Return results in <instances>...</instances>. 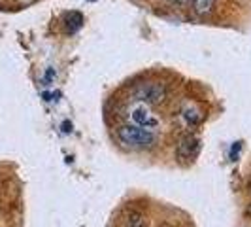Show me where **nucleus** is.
<instances>
[{"label": "nucleus", "instance_id": "nucleus-4", "mask_svg": "<svg viewBox=\"0 0 251 227\" xmlns=\"http://www.w3.org/2000/svg\"><path fill=\"white\" fill-rule=\"evenodd\" d=\"M132 119H134L140 127H144V129H153V127L159 125V119L146 112V108H136L134 114H132Z\"/></svg>", "mask_w": 251, "mask_h": 227}, {"label": "nucleus", "instance_id": "nucleus-8", "mask_svg": "<svg viewBox=\"0 0 251 227\" xmlns=\"http://www.w3.org/2000/svg\"><path fill=\"white\" fill-rule=\"evenodd\" d=\"M250 212H251V206H250Z\"/></svg>", "mask_w": 251, "mask_h": 227}, {"label": "nucleus", "instance_id": "nucleus-7", "mask_svg": "<svg viewBox=\"0 0 251 227\" xmlns=\"http://www.w3.org/2000/svg\"><path fill=\"white\" fill-rule=\"evenodd\" d=\"M212 6H214V0H193V10L199 15H206L212 10Z\"/></svg>", "mask_w": 251, "mask_h": 227}, {"label": "nucleus", "instance_id": "nucleus-9", "mask_svg": "<svg viewBox=\"0 0 251 227\" xmlns=\"http://www.w3.org/2000/svg\"><path fill=\"white\" fill-rule=\"evenodd\" d=\"M91 2H93V0H91Z\"/></svg>", "mask_w": 251, "mask_h": 227}, {"label": "nucleus", "instance_id": "nucleus-2", "mask_svg": "<svg viewBox=\"0 0 251 227\" xmlns=\"http://www.w3.org/2000/svg\"><path fill=\"white\" fill-rule=\"evenodd\" d=\"M136 101H142L146 104H161L166 99V87L163 84H144L134 93Z\"/></svg>", "mask_w": 251, "mask_h": 227}, {"label": "nucleus", "instance_id": "nucleus-3", "mask_svg": "<svg viewBox=\"0 0 251 227\" xmlns=\"http://www.w3.org/2000/svg\"><path fill=\"white\" fill-rule=\"evenodd\" d=\"M199 150V139L193 137V135H187L177 142L176 146V155L179 161H187L191 157H195V153Z\"/></svg>", "mask_w": 251, "mask_h": 227}, {"label": "nucleus", "instance_id": "nucleus-1", "mask_svg": "<svg viewBox=\"0 0 251 227\" xmlns=\"http://www.w3.org/2000/svg\"><path fill=\"white\" fill-rule=\"evenodd\" d=\"M117 139L121 144H125L128 148H136V150H146V148H153L157 144V135L144 129L140 125H123L117 129Z\"/></svg>", "mask_w": 251, "mask_h": 227}, {"label": "nucleus", "instance_id": "nucleus-6", "mask_svg": "<svg viewBox=\"0 0 251 227\" xmlns=\"http://www.w3.org/2000/svg\"><path fill=\"white\" fill-rule=\"evenodd\" d=\"M183 117L187 119V123H191V125H197V123H201L202 114L199 112L195 106H187V108L183 110Z\"/></svg>", "mask_w": 251, "mask_h": 227}, {"label": "nucleus", "instance_id": "nucleus-5", "mask_svg": "<svg viewBox=\"0 0 251 227\" xmlns=\"http://www.w3.org/2000/svg\"><path fill=\"white\" fill-rule=\"evenodd\" d=\"M126 227H144V214L140 210H130L125 220Z\"/></svg>", "mask_w": 251, "mask_h": 227}]
</instances>
